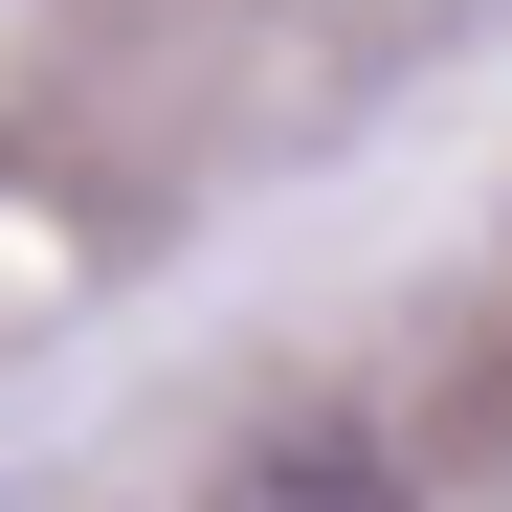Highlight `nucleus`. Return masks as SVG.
Instances as JSON below:
<instances>
[{"label":"nucleus","mask_w":512,"mask_h":512,"mask_svg":"<svg viewBox=\"0 0 512 512\" xmlns=\"http://www.w3.org/2000/svg\"><path fill=\"white\" fill-rule=\"evenodd\" d=\"M245 512H379V468H268Z\"/></svg>","instance_id":"nucleus-1"}]
</instances>
